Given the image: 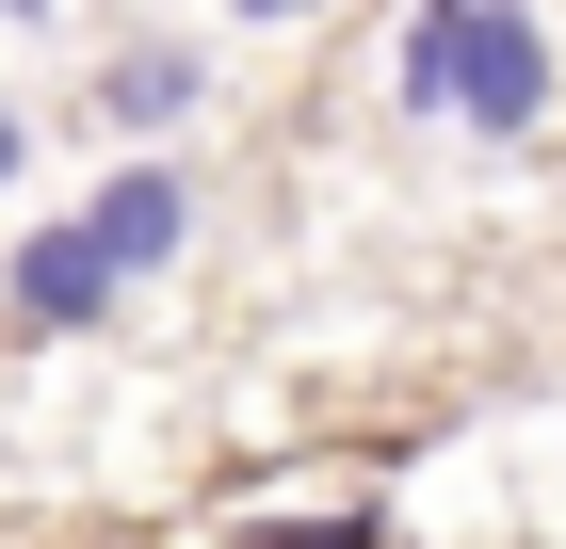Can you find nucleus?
Here are the masks:
<instances>
[{"instance_id": "423d86ee", "label": "nucleus", "mask_w": 566, "mask_h": 549, "mask_svg": "<svg viewBox=\"0 0 566 549\" xmlns=\"http://www.w3.org/2000/svg\"><path fill=\"white\" fill-rule=\"evenodd\" d=\"M17 162H33V129H17V97H0V178H17Z\"/></svg>"}, {"instance_id": "39448f33", "label": "nucleus", "mask_w": 566, "mask_h": 549, "mask_svg": "<svg viewBox=\"0 0 566 549\" xmlns=\"http://www.w3.org/2000/svg\"><path fill=\"white\" fill-rule=\"evenodd\" d=\"M260 549H373V517H292V534H260Z\"/></svg>"}, {"instance_id": "7ed1b4c3", "label": "nucleus", "mask_w": 566, "mask_h": 549, "mask_svg": "<svg viewBox=\"0 0 566 549\" xmlns=\"http://www.w3.org/2000/svg\"><path fill=\"white\" fill-rule=\"evenodd\" d=\"M97 243H114V275H163V258L178 243H195V178H178V162H114V178H97Z\"/></svg>"}, {"instance_id": "f03ea898", "label": "nucleus", "mask_w": 566, "mask_h": 549, "mask_svg": "<svg viewBox=\"0 0 566 549\" xmlns=\"http://www.w3.org/2000/svg\"><path fill=\"white\" fill-rule=\"evenodd\" d=\"M0 292H17V324H33V339H82V324H114V292H130V275H114V243H97V226H33Z\"/></svg>"}, {"instance_id": "1a4fd4ad", "label": "nucleus", "mask_w": 566, "mask_h": 549, "mask_svg": "<svg viewBox=\"0 0 566 549\" xmlns=\"http://www.w3.org/2000/svg\"><path fill=\"white\" fill-rule=\"evenodd\" d=\"M0 17H49V0H0Z\"/></svg>"}, {"instance_id": "6e6552de", "label": "nucleus", "mask_w": 566, "mask_h": 549, "mask_svg": "<svg viewBox=\"0 0 566 549\" xmlns=\"http://www.w3.org/2000/svg\"><path fill=\"white\" fill-rule=\"evenodd\" d=\"M421 17H470V0H421Z\"/></svg>"}, {"instance_id": "f257e3e1", "label": "nucleus", "mask_w": 566, "mask_h": 549, "mask_svg": "<svg viewBox=\"0 0 566 549\" xmlns=\"http://www.w3.org/2000/svg\"><path fill=\"white\" fill-rule=\"evenodd\" d=\"M389 97H405V114H470L485 146H518V129L551 114V33H534L518 0L421 17V33H405V65H389Z\"/></svg>"}, {"instance_id": "0eeeda50", "label": "nucleus", "mask_w": 566, "mask_h": 549, "mask_svg": "<svg viewBox=\"0 0 566 549\" xmlns=\"http://www.w3.org/2000/svg\"><path fill=\"white\" fill-rule=\"evenodd\" d=\"M243 17H260V33H292V17H324V0H243Z\"/></svg>"}, {"instance_id": "20e7f679", "label": "nucleus", "mask_w": 566, "mask_h": 549, "mask_svg": "<svg viewBox=\"0 0 566 549\" xmlns=\"http://www.w3.org/2000/svg\"><path fill=\"white\" fill-rule=\"evenodd\" d=\"M97 97H114V129H178L195 97H211V65H195V49H130V65H114Z\"/></svg>"}]
</instances>
